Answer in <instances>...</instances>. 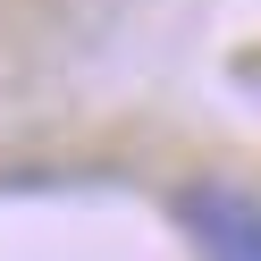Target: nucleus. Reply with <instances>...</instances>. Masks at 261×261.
I'll use <instances>...</instances> for the list:
<instances>
[{"instance_id": "nucleus-1", "label": "nucleus", "mask_w": 261, "mask_h": 261, "mask_svg": "<svg viewBox=\"0 0 261 261\" xmlns=\"http://www.w3.org/2000/svg\"><path fill=\"white\" fill-rule=\"evenodd\" d=\"M177 227H186L194 261H261V194L236 177H186Z\"/></svg>"}]
</instances>
